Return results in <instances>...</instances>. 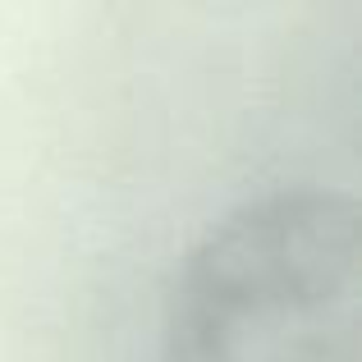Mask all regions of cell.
<instances>
[{
	"label": "cell",
	"instance_id": "cell-1",
	"mask_svg": "<svg viewBox=\"0 0 362 362\" xmlns=\"http://www.w3.org/2000/svg\"><path fill=\"white\" fill-rule=\"evenodd\" d=\"M362 221L344 193L243 202L184 257L160 362H358Z\"/></svg>",
	"mask_w": 362,
	"mask_h": 362
}]
</instances>
